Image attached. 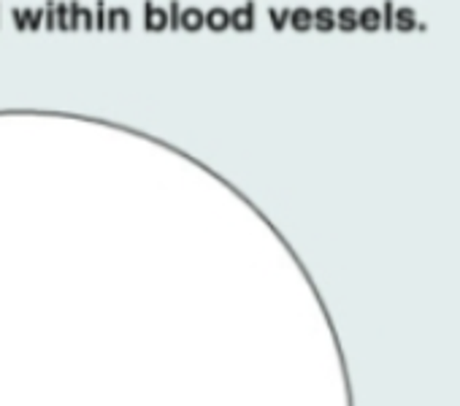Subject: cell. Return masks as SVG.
<instances>
[]
</instances>
